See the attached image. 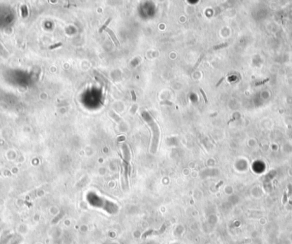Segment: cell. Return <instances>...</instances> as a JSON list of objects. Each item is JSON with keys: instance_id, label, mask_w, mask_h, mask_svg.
Listing matches in <instances>:
<instances>
[{"instance_id": "ba28073f", "label": "cell", "mask_w": 292, "mask_h": 244, "mask_svg": "<svg viewBox=\"0 0 292 244\" xmlns=\"http://www.w3.org/2000/svg\"><path fill=\"white\" fill-rule=\"evenodd\" d=\"M61 45H62V44H61V43H57V44H56L52 45V46H50V49H51V50L55 49V48H56V47H60V46H61Z\"/></svg>"}, {"instance_id": "6da1fadb", "label": "cell", "mask_w": 292, "mask_h": 244, "mask_svg": "<svg viewBox=\"0 0 292 244\" xmlns=\"http://www.w3.org/2000/svg\"><path fill=\"white\" fill-rule=\"evenodd\" d=\"M105 31H106L107 33H108V34L110 35V37L112 38V39H113L114 43L115 44L116 46H120V42L117 40V38H116V37H115V33H114V32H112V30H110V29H108V28H106V29H105Z\"/></svg>"}, {"instance_id": "5b68a950", "label": "cell", "mask_w": 292, "mask_h": 244, "mask_svg": "<svg viewBox=\"0 0 292 244\" xmlns=\"http://www.w3.org/2000/svg\"><path fill=\"white\" fill-rule=\"evenodd\" d=\"M269 80H270V79H266V80H262V81H261V82H257V83L255 84V85H256V86H258V85H263V84H265V83H267V82H268Z\"/></svg>"}, {"instance_id": "8992f818", "label": "cell", "mask_w": 292, "mask_h": 244, "mask_svg": "<svg viewBox=\"0 0 292 244\" xmlns=\"http://www.w3.org/2000/svg\"><path fill=\"white\" fill-rule=\"evenodd\" d=\"M200 91H201V93H202V96H203V98H204V102L207 103V96H206L205 92H204L203 90H202V89H201V88H200Z\"/></svg>"}, {"instance_id": "8fae6325", "label": "cell", "mask_w": 292, "mask_h": 244, "mask_svg": "<svg viewBox=\"0 0 292 244\" xmlns=\"http://www.w3.org/2000/svg\"><path fill=\"white\" fill-rule=\"evenodd\" d=\"M131 95H132V101H136V95H135V92H134V90H132V91H131Z\"/></svg>"}, {"instance_id": "3957f363", "label": "cell", "mask_w": 292, "mask_h": 244, "mask_svg": "<svg viewBox=\"0 0 292 244\" xmlns=\"http://www.w3.org/2000/svg\"><path fill=\"white\" fill-rule=\"evenodd\" d=\"M229 44L228 43H223V44H218V45H215L214 46L213 50H220V49H222V48H225L226 46H228Z\"/></svg>"}, {"instance_id": "7a4b0ae2", "label": "cell", "mask_w": 292, "mask_h": 244, "mask_svg": "<svg viewBox=\"0 0 292 244\" xmlns=\"http://www.w3.org/2000/svg\"><path fill=\"white\" fill-rule=\"evenodd\" d=\"M111 20H112V18H108V20L106 21V22H105V23L103 24V26H102V27H101V28L99 29V33H102V32H103V30H105V29L107 28V26H108V24L110 23V22H111Z\"/></svg>"}, {"instance_id": "30bf717a", "label": "cell", "mask_w": 292, "mask_h": 244, "mask_svg": "<svg viewBox=\"0 0 292 244\" xmlns=\"http://www.w3.org/2000/svg\"><path fill=\"white\" fill-rule=\"evenodd\" d=\"M225 77H222V78H221V79H220V80H219V82H218V83H217V84H216V85H215V86H216V87L220 86V84H221V83H222V81H223V80H225Z\"/></svg>"}, {"instance_id": "277c9868", "label": "cell", "mask_w": 292, "mask_h": 244, "mask_svg": "<svg viewBox=\"0 0 292 244\" xmlns=\"http://www.w3.org/2000/svg\"><path fill=\"white\" fill-rule=\"evenodd\" d=\"M203 56H204V55H202V56H201L200 58H199V59H198V61H197V62H196V64H195V66H194V67H193L192 70H195V69H196L197 67H198V66H199V64H200V62H201V61H202V58H203Z\"/></svg>"}, {"instance_id": "52a82bcc", "label": "cell", "mask_w": 292, "mask_h": 244, "mask_svg": "<svg viewBox=\"0 0 292 244\" xmlns=\"http://www.w3.org/2000/svg\"><path fill=\"white\" fill-rule=\"evenodd\" d=\"M160 103L161 105L166 104V105H170V106H173V103H172V102H169V101H162V102H161Z\"/></svg>"}, {"instance_id": "9c48e42d", "label": "cell", "mask_w": 292, "mask_h": 244, "mask_svg": "<svg viewBox=\"0 0 292 244\" xmlns=\"http://www.w3.org/2000/svg\"><path fill=\"white\" fill-rule=\"evenodd\" d=\"M286 201H287V193H286V191L284 192V199H283V204H285V203H286Z\"/></svg>"}]
</instances>
